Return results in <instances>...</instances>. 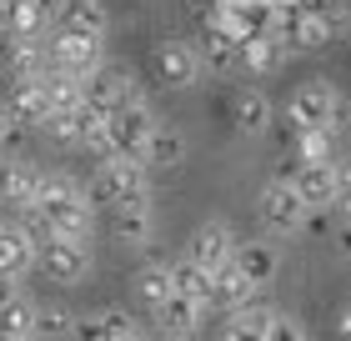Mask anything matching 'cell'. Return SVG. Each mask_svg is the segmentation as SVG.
<instances>
[{
	"label": "cell",
	"instance_id": "1",
	"mask_svg": "<svg viewBox=\"0 0 351 341\" xmlns=\"http://www.w3.org/2000/svg\"><path fill=\"white\" fill-rule=\"evenodd\" d=\"M21 221L30 226L36 246L45 236H71V241H90L95 231V201L86 196V181H75L66 171H51L40 176V191L30 211H21Z\"/></svg>",
	"mask_w": 351,
	"mask_h": 341
},
{
	"label": "cell",
	"instance_id": "2",
	"mask_svg": "<svg viewBox=\"0 0 351 341\" xmlns=\"http://www.w3.org/2000/svg\"><path fill=\"white\" fill-rule=\"evenodd\" d=\"M286 126L291 131H331L341 126V91L331 80H301L286 101Z\"/></svg>",
	"mask_w": 351,
	"mask_h": 341
},
{
	"label": "cell",
	"instance_id": "3",
	"mask_svg": "<svg viewBox=\"0 0 351 341\" xmlns=\"http://www.w3.org/2000/svg\"><path fill=\"white\" fill-rule=\"evenodd\" d=\"M101 60H106V36H95V30L56 25L51 36H45V66H51V71H66V75L86 80Z\"/></svg>",
	"mask_w": 351,
	"mask_h": 341
},
{
	"label": "cell",
	"instance_id": "4",
	"mask_svg": "<svg viewBox=\"0 0 351 341\" xmlns=\"http://www.w3.org/2000/svg\"><path fill=\"white\" fill-rule=\"evenodd\" d=\"M136 191H151V176L136 156H101L95 171H90V181H86V196L95 206H116L125 196H136Z\"/></svg>",
	"mask_w": 351,
	"mask_h": 341
},
{
	"label": "cell",
	"instance_id": "5",
	"mask_svg": "<svg viewBox=\"0 0 351 341\" xmlns=\"http://www.w3.org/2000/svg\"><path fill=\"white\" fill-rule=\"evenodd\" d=\"M156 126H161V121H156L151 101H136V106H116V110H106V131H101V145H95V156H136Z\"/></svg>",
	"mask_w": 351,
	"mask_h": 341
},
{
	"label": "cell",
	"instance_id": "6",
	"mask_svg": "<svg viewBox=\"0 0 351 341\" xmlns=\"http://www.w3.org/2000/svg\"><path fill=\"white\" fill-rule=\"evenodd\" d=\"M36 266L45 271V281L56 286H81L90 276V241H71V236H45L36 246Z\"/></svg>",
	"mask_w": 351,
	"mask_h": 341
},
{
	"label": "cell",
	"instance_id": "7",
	"mask_svg": "<svg viewBox=\"0 0 351 341\" xmlns=\"http://www.w3.org/2000/svg\"><path fill=\"white\" fill-rule=\"evenodd\" d=\"M256 221L266 226L271 236H291V231H306V221H311V211L306 201L296 196V186L291 181H271L261 186V196H256Z\"/></svg>",
	"mask_w": 351,
	"mask_h": 341
},
{
	"label": "cell",
	"instance_id": "8",
	"mask_svg": "<svg viewBox=\"0 0 351 341\" xmlns=\"http://www.w3.org/2000/svg\"><path fill=\"white\" fill-rule=\"evenodd\" d=\"M86 101L90 106H101V110H116V106H136V101H146V91H141V80L121 66V60H101L90 75H86Z\"/></svg>",
	"mask_w": 351,
	"mask_h": 341
},
{
	"label": "cell",
	"instance_id": "9",
	"mask_svg": "<svg viewBox=\"0 0 351 341\" xmlns=\"http://www.w3.org/2000/svg\"><path fill=\"white\" fill-rule=\"evenodd\" d=\"M186 261L191 266H201V271H216V266H226L231 256H236V231H231V221H221V216H211V221H201L196 231H191V241H186Z\"/></svg>",
	"mask_w": 351,
	"mask_h": 341
},
{
	"label": "cell",
	"instance_id": "10",
	"mask_svg": "<svg viewBox=\"0 0 351 341\" xmlns=\"http://www.w3.org/2000/svg\"><path fill=\"white\" fill-rule=\"evenodd\" d=\"M40 131L51 136V141H60V145H86V151H95V145H101V131H106V110L90 106V101H81L75 110L51 116Z\"/></svg>",
	"mask_w": 351,
	"mask_h": 341
},
{
	"label": "cell",
	"instance_id": "11",
	"mask_svg": "<svg viewBox=\"0 0 351 341\" xmlns=\"http://www.w3.org/2000/svg\"><path fill=\"white\" fill-rule=\"evenodd\" d=\"M281 40L291 56H316L331 45V30L316 5H291V10H281Z\"/></svg>",
	"mask_w": 351,
	"mask_h": 341
},
{
	"label": "cell",
	"instance_id": "12",
	"mask_svg": "<svg viewBox=\"0 0 351 341\" xmlns=\"http://www.w3.org/2000/svg\"><path fill=\"white\" fill-rule=\"evenodd\" d=\"M191 51H196V60H201V75H236L241 71V40H231L226 30L211 25V21H201Z\"/></svg>",
	"mask_w": 351,
	"mask_h": 341
},
{
	"label": "cell",
	"instance_id": "13",
	"mask_svg": "<svg viewBox=\"0 0 351 341\" xmlns=\"http://www.w3.org/2000/svg\"><path fill=\"white\" fill-rule=\"evenodd\" d=\"M151 66H156V80H161L166 91H191L201 80V60L191 51V40H161L156 56H151Z\"/></svg>",
	"mask_w": 351,
	"mask_h": 341
},
{
	"label": "cell",
	"instance_id": "14",
	"mask_svg": "<svg viewBox=\"0 0 351 341\" xmlns=\"http://www.w3.org/2000/svg\"><path fill=\"white\" fill-rule=\"evenodd\" d=\"M231 261H236V271L246 276V286L261 296V291L276 281V271H281V251H276V241L256 236V241H236V256H231Z\"/></svg>",
	"mask_w": 351,
	"mask_h": 341
},
{
	"label": "cell",
	"instance_id": "15",
	"mask_svg": "<svg viewBox=\"0 0 351 341\" xmlns=\"http://www.w3.org/2000/svg\"><path fill=\"white\" fill-rule=\"evenodd\" d=\"M110 216H116V236L125 241V246H151V236H156V201H151V191H136V196L116 201Z\"/></svg>",
	"mask_w": 351,
	"mask_h": 341
},
{
	"label": "cell",
	"instance_id": "16",
	"mask_svg": "<svg viewBox=\"0 0 351 341\" xmlns=\"http://www.w3.org/2000/svg\"><path fill=\"white\" fill-rule=\"evenodd\" d=\"M40 166L25 156H0V201L15 206V211H30V201H36L40 191Z\"/></svg>",
	"mask_w": 351,
	"mask_h": 341
},
{
	"label": "cell",
	"instance_id": "17",
	"mask_svg": "<svg viewBox=\"0 0 351 341\" xmlns=\"http://www.w3.org/2000/svg\"><path fill=\"white\" fill-rule=\"evenodd\" d=\"M136 161L146 166V176H166V171H181L186 166V136L176 126H156L146 136V145L136 151Z\"/></svg>",
	"mask_w": 351,
	"mask_h": 341
},
{
	"label": "cell",
	"instance_id": "18",
	"mask_svg": "<svg viewBox=\"0 0 351 341\" xmlns=\"http://www.w3.org/2000/svg\"><path fill=\"white\" fill-rule=\"evenodd\" d=\"M156 331H161L166 341H191L201 327H206V306H196V301H186V296H166L161 306H156Z\"/></svg>",
	"mask_w": 351,
	"mask_h": 341
},
{
	"label": "cell",
	"instance_id": "19",
	"mask_svg": "<svg viewBox=\"0 0 351 341\" xmlns=\"http://www.w3.org/2000/svg\"><path fill=\"white\" fill-rule=\"evenodd\" d=\"M5 106H10V116H15V126H21V131H40V126L51 121V106H45L40 75H36V80H10Z\"/></svg>",
	"mask_w": 351,
	"mask_h": 341
},
{
	"label": "cell",
	"instance_id": "20",
	"mask_svg": "<svg viewBox=\"0 0 351 341\" xmlns=\"http://www.w3.org/2000/svg\"><path fill=\"white\" fill-rule=\"evenodd\" d=\"M271 121H276V106H271V95L256 91V86H241L231 95V126L241 136H261L271 131Z\"/></svg>",
	"mask_w": 351,
	"mask_h": 341
},
{
	"label": "cell",
	"instance_id": "21",
	"mask_svg": "<svg viewBox=\"0 0 351 341\" xmlns=\"http://www.w3.org/2000/svg\"><path fill=\"white\" fill-rule=\"evenodd\" d=\"M286 40H281V30H271V36H251L241 40V71L246 75H276L286 66Z\"/></svg>",
	"mask_w": 351,
	"mask_h": 341
},
{
	"label": "cell",
	"instance_id": "22",
	"mask_svg": "<svg viewBox=\"0 0 351 341\" xmlns=\"http://www.w3.org/2000/svg\"><path fill=\"white\" fill-rule=\"evenodd\" d=\"M246 301H256V291L246 286V276L236 271V261L211 271V311H241Z\"/></svg>",
	"mask_w": 351,
	"mask_h": 341
},
{
	"label": "cell",
	"instance_id": "23",
	"mask_svg": "<svg viewBox=\"0 0 351 341\" xmlns=\"http://www.w3.org/2000/svg\"><path fill=\"white\" fill-rule=\"evenodd\" d=\"M291 186H296V196L306 201V211H331V186H337L331 161H326V166H301V161H296Z\"/></svg>",
	"mask_w": 351,
	"mask_h": 341
},
{
	"label": "cell",
	"instance_id": "24",
	"mask_svg": "<svg viewBox=\"0 0 351 341\" xmlns=\"http://www.w3.org/2000/svg\"><path fill=\"white\" fill-rule=\"evenodd\" d=\"M271 306H261V301H246L241 311H231L226 316V327H221V336L216 341H266V327H271Z\"/></svg>",
	"mask_w": 351,
	"mask_h": 341
},
{
	"label": "cell",
	"instance_id": "25",
	"mask_svg": "<svg viewBox=\"0 0 351 341\" xmlns=\"http://www.w3.org/2000/svg\"><path fill=\"white\" fill-rule=\"evenodd\" d=\"M171 296H186V301H196L211 311V271H201V266H191L186 256H176L171 261Z\"/></svg>",
	"mask_w": 351,
	"mask_h": 341
},
{
	"label": "cell",
	"instance_id": "26",
	"mask_svg": "<svg viewBox=\"0 0 351 341\" xmlns=\"http://www.w3.org/2000/svg\"><path fill=\"white\" fill-rule=\"evenodd\" d=\"M36 271V236L25 221H5V276Z\"/></svg>",
	"mask_w": 351,
	"mask_h": 341
},
{
	"label": "cell",
	"instance_id": "27",
	"mask_svg": "<svg viewBox=\"0 0 351 341\" xmlns=\"http://www.w3.org/2000/svg\"><path fill=\"white\" fill-rule=\"evenodd\" d=\"M45 86V106H51V116H60V110H75L86 101V80L81 75H66V71H45L40 75Z\"/></svg>",
	"mask_w": 351,
	"mask_h": 341
},
{
	"label": "cell",
	"instance_id": "28",
	"mask_svg": "<svg viewBox=\"0 0 351 341\" xmlns=\"http://www.w3.org/2000/svg\"><path fill=\"white\" fill-rule=\"evenodd\" d=\"M36 306L40 301H30L25 291L0 306V341H30V336H36Z\"/></svg>",
	"mask_w": 351,
	"mask_h": 341
},
{
	"label": "cell",
	"instance_id": "29",
	"mask_svg": "<svg viewBox=\"0 0 351 341\" xmlns=\"http://www.w3.org/2000/svg\"><path fill=\"white\" fill-rule=\"evenodd\" d=\"M5 71H10V80H36V75H45V71H51V66H45V40H10Z\"/></svg>",
	"mask_w": 351,
	"mask_h": 341
},
{
	"label": "cell",
	"instance_id": "30",
	"mask_svg": "<svg viewBox=\"0 0 351 341\" xmlns=\"http://www.w3.org/2000/svg\"><path fill=\"white\" fill-rule=\"evenodd\" d=\"M291 161H301V166L337 161V136L331 131H291Z\"/></svg>",
	"mask_w": 351,
	"mask_h": 341
},
{
	"label": "cell",
	"instance_id": "31",
	"mask_svg": "<svg viewBox=\"0 0 351 341\" xmlns=\"http://www.w3.org/2000/svg\"><path fill=\"white\" fill-rule=\"evenodd\" d=\"M136 296H141V306H161L166 296H171V261H161V256H156V261H146L136 271Z\"/></svg>",
	"mask_w": 351,
	"mask_h": 341
},
{
	"label": "cell",
	"instance_id": "32",
	"mask_svg": "<svg viewBox=\"0 0 351 341\" xmlns=\"http://www.w3.org/2000/svg\"><path fill=\"white\" fill-rule=\"evenodd\" d=\"M60 25H75V30H95V36H106V30H110V5H106V0H66Z\"/></svg>",
	"mask_w": 351,
	"mask_h": 341
},
{
	"label": "cell",
	"instance_id": "33",
	"mask_svg": "<svg viewBox=\"0 0 351 341\" xmlns=\"http://www.w3.org/2000/svg\"><path fill=\"white\" fill-rule=\"evenodd\" d=\"M71 327H75V316L66 306H36V336L30 341H66Z\"/></svg>",
	"mask_w": 351,
	"mask_h": 341
},
{
	"label": "cell",
	"instance_id": "34",
	"mask_svg": "<svg viewBox=\"0 0 351 341\" xmlns=\"http://www.w3.org/2000/svg\"><path fill=\"white\" fill-rule=\"evenodd\" d=\"M322 21H326V30H331V40L337 36H351V0H322Z\"/></svg>",
	"mask_w": 351,
	"mask_h": 341
},
{
	"label": "cell",
	"instance_id": "35",
	"mask_svg": "<svg viewBox=\"0 0 351 341\" xmlns=\"http://www.w3.org/2000/svg\"><path fill=\"white\" fill-rule=\"evenodd\" d=\"M101 327H106V336H110V341H121V336L141 331V327H136V316L125 311V306H101Z\"/></svg>",
	"mask_w": 351,
	"mask_h": 341
},
{
	"label": "cell",
	"instance_id": "36",
	"mask_svg": "<svg viewBox=\"0 0 351 341\" xmlns=\"http://www.w3.org/2000/svg\"><path fill=\"white\" fill-rule=\"evenodd\" d=\"M266 341H311L306 336V327H301V321L296 316H271V327H266Z\"/></svg>",
	"mask_w": 351,
	"mask_h": 341
},
{
	"label": "cell",
	"instance_id": "37",
	"mask_svg": "<svg viewBox=\"0 0 351 341\" xmlns=\"http://www.w3.org/2000/svg\"><path fill=\"white\" fill-rule=\"evenodd\" d=\"M71 341H110L106 327H101V311H90V316H75V327H71Z\"/></svg>",
	"mask_w": 351,
	"mask_h": 341
},
{
	"label": "cell",
	"instance_id": "38",
	"mask_svg": "<svg viewBox=\"0 0 351 341\" xmlns=\"http://www.w3.org/2000/svg\"><path fill=\"white\" fill-rule=\"evenodd\" d=\"M36 5V15H40V25H45V36L60 25V10H66V0H30Z\"/></svg>",
	"mask_w": 351,
	"mask_h": 341
},
{
	"label": "cell",
	"instance_id": "39",
	"mask_svg": "<svg viewBox=\"0 0 351 341\" xmlns=\"http://www.w3.org/2000/svg\"><path fill=\"white\" fill-rule=\"evenodd\" d=\"M21 136V126H15V116H10V106H5V95H0V156H5V145Z\"/></svg>",
	"mask_w": 351,
	"mask_h": 341
},
{
	"label": "cell",
	"instance_id": "40",
	"mask_svg": "<svg viewBox=\"0 0 351 341\" xmlns=\"http://www.w3.org/2000/svg\"><path fill=\"white\" fill-rule=\"evenodd\" d=\"M337 336H341V341H351V301L337 311Z\"/></svg>",
	"mask_w": 351,
	"mask_h": 341
},
{
	"label": "cell",
	"instance_id": "41",
	"mask_svg": "<svg viewBox=\"0 0 351 341\" xmlns=\"http://www.w3.org/2000/svg\"><path fill=\"white\" fill-rule=\"evenodd\" d=\"M337 246H341V256H351V221H341V231H337Z\"/></svg>",
	"mask_w": 351,
	"mask_h": 341
},
{
	"label": "cell",
	"instance_id": "42",
	"mask_svg": "<svg viewBox=\"0 0 351 341\" xmlns=\"http://www.w3.org/2000/svg\"><path fill=\"white\" fill-rule=\"evenodd\" d=\"M121 341H161V336H151V331H131V336H121Z\"/></svg>",
	"mask_w": 351,
	"mask_h": 341
},
{
	"label": "cell",
	"instance_id": "43",
	"mask_svg": "<svg viewBox=\"0 0 351 341\" xmlns=\"http://www.w3.org/2000/svg\"><path fill=\"white\" fill-rule=\"evenodd\" d=\"M0 271H5V221H0Z\"/></svg>",
	"mask_w": 351,
	"mask_h": 341
},
{
	"label": "cell",
	"instance_id": "44",
	"mask_svg": "<svg viewBox=\"0 0 351 341\" xmlns=\"http://www.w3.org/2000/svg\"><path fill=\"white\" fill-rule=\"evenodd\" d=\"M341 121H346V126H351V101H341Z\"/></svg>",
	"mask_w": 351,
	"mask_h": 341
}]
</instances>
